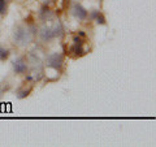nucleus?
Here are the masks:
<instances>
[{
  "mask_svg": "<svg viewBox=\"0 0 156 147\" xmlns=\"http://www.w3.org/2000/svg\"><path fill=\"white\" fill-rule=\"evenodd\" d=\"M38 16L43 22L51 21V20L53 18V12L51 11L47 4H43V5L41 7V9H39V12H38Z\"/></svg>",
  "mask_w": 156,
  "mask_h": 147,
  "instance_id": "nucleus-7",
  "label": "nucleus"
},
{
  "mask_svg": "<svg viewBox=\"0 0 156 147\" xmlns=\"http://www.w3.org/2000/svg\"><path fill=\"white\" fill-rule=\"evenodd\" d=\"M95 22L98 23V25H107V18H105V16L103 13H99L96 16V18H95Z\"/></svg>",
  "mask_w": 156,
  "mask_h": 147,
  "instance_id": "nucleus-12",
  "label": "nucleus"
},
{
  "mask_svg": "<svg viewBox=\"0 0 156 147\" xmlns=\"http://www.w3.org/2000/svg\"><path fill=\"white\" fill-rule=\"evenodd\" d=\"M66 53L74 59L85 56L87 53V50L85 48V38H81L80 35H73L72 46L66 50Z\"/></svg>",
  "mask_w": 156,
  "mask_h": 147,
  "instance_id": "nucleus-2",
  "label": "nucleus"
},
{
  "mask_svg": "<svg viewBox=\"0 0 156 147\" xmlns=\"http://www.w3.org/2000/svg\"><path fill=\"white\" fill-rule=\"evenodd\" d=\"M69 13L72 14L73 17H74L76 20H78V21H81V22H83L87 20V16H89V11L82 5L81 3H78V2H73L70 4V7H69Z\"/></svg>",
  "mask_w": 156,
  "mask_h": 147,
  "instance_id": "nucleus-4",
  "label": "nucleus"
},
{
  "mask_svg": "<svg viewBox=\"0 0 156 147\" xmlns=\"http://www.w3.org/2000/svg\"><path fill=\"white\" fill-rule=\"evenodd\" d=\"M31 92V87H29V89H20L18 91H17V98L18 99H23V98H26V96H29V94Z\"/></svg>",
  "mask_w": 156,
  "mask_h": 147,
  "instance_id": "nucleus-11",
  "label": "nucleus"
},
{
  "mask_svg": "<svg viewBox=\"0 0 156 147\" xmlns=\"http://www.w3.org/2000/svg\"><path fill=\"white\" fill-rule=\"evenodd\" d=\"M52 34H53V38H61L62 35H64V27H62V23L61 22H56L55 25H53L52 27Z\"/></svg>",
  "mask_w": 156,
  "mask_h": 147,
  "instance_id": "nucleus-8",
  "label": "nucleus"
},
{
  "mask_svg": "<svg viewBox=\"0 0 156 147\" xmlns=\"http://www.w3.org/2000/svg\"><path fill=\"white\" fill-rule=\"evenodd\" d=\"M64 60H65L64 53L52 52V53H48L46 57V65L56 72H61L62 66H64Z\"/></svg>",
  "mask_w": 156,
  "mask_h": 147,
  "instance_id": "nucleus-3",
  "label": "nucleus"
},
{
  "mask_svg": "<svg viewBox=\"0 0 156 147\" xmlns=\"http://www.w3.org/2000/svg\"><path fill=\"white\" fill-rule=\"evenodd\" d=\"M38 29L34 23L30 25H25V23H20L14 27L12 38H13V43L17 47H26L33 42L34 37H37Z\"/></svg>",
  "mask_w": 156,
  "mask_h": 147,
  "instance_id": "nucleus-1",
  "label": "nucleus"
},
{
  "mask_svg": "<svg viewBox=\"0 0 156 147\" xmlns=\"http://www.w3.org/2000/svg\"><path fill=\"white\" fill-rule=\"evenodd\" d=\"M9 55H11V51H9L8 48H4L3 46H0V60L5 61L9 57Z\"/></svg>",
  "mask_w": 156,
  "mask_h": 147,
  "instance_id": "nucleus-10",
  "label": "nucleus"
},
{
  "mask_svg": "<svg viewBox=\"0 0 156 147\" xmlns=\"http://www.w3.org/2000/svg\"><path fill=\"white\" fill-rule=\"evenodd\" d=\"M37 35H38V38L41 39L43 43H48V42H51L52 39H55V38H53L51 26H47V25H43L41 29H39L38 33H37Z\"/></svg>",
  "mask_w": 156,
  "mask_h": 147,
  "instance_id": "nucleus-6",
  "label": "nucleus"
},
{
  "mask_svg": "<svg viewBox=\"0 0 156 147\" xmlns=\"http://www.w3.org/2000/svg\"><path fill=\"white\" fill-rule=\"evenodd\" d=\"M9 0H0V16H5L8 12Z\"/></svg>",
  "mask_w": 156,
  "mask_h": 147,
  "instance_id": "nucleus-9",
  "label": "nucleus"
},
{
  "mask_svg": "<svg viewBox=\"0 0 156 147\" xmlns=\"http://www.w3.org/2000/svg\"><path fill=\"white\" fill-rule=\"evenodd\" d=\"M12 68H13V72L18 76H23L26 74L27 70H29V63H27V59H25L23 56H20L17 59H14L12 61Z\"/></svg>",
  "mask_w": 156,
  "mask_h": 147,
  "instance_id": "nucleus-5",
  "label": "nucleus"
}]
</instances>
